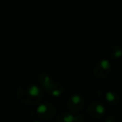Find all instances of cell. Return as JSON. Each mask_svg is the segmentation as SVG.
<instances>
[{"instance_id": "obj_1", "label": "cell", "mask_w": 122, "mask_h": 122, "mask_svg": "<svg viewBox=\"0 0 122 122\" xmlns=\"http://www.w3.org/2000/svg\"><path fill=\"white\" fill-rule=\"evenodd\" d=\"M16 97L20 102L27 106H37L41 103L44 93L38 85L31 82H24L18 86Z\"/></svg>"}, {"instance_id": "obj_2", "label": "cell", "mask_w": 122, "mask_h": 122, "mask_svg": "<svg viewBox=\"0 0 122 122\" xmlns=\"http://www.w3.org/2000/svg\"><path fill=\"white\" fill-rule=\"evenodd\" d=\"M39 81L46 93L51 97H59L64 93L65 86L61 82L54 81L49 74L41 72L39 75Z\"/></svg>"}, {"instance_id": "obj_3", "label": "cell", "mask_w": 122, "mask_h": 122, "mask_svg": "<svg viewBox=\"0 0 122 122\" xmlns=\"http://www.w3.org/2000/svg\"><path fill=\"white\" fill-rule=\"evenodd\" d=\"M112 65L108 59H100L97 61L93 69V75L97 80H105L111 73Z\"/></svg>"}, {"instance_id": "obj_4", "label": "cell", "mask_w": 122, "mask_h": 122, "mask_svg": "<svg viewBox=\"0 0 122 122\" xmlns=\"http://www.w3.org/2000/svg\"><path fill=\"white\" fill-rule=\"evenodd\" d=\"M57 110L54 104L50 102L40 103L36 109V115L41 121H50L56 116Z\"/></svg>"}, {"instance_id": "obj_5", "label": "cell", "mask_w": 122, "mask_h": 122, "mask_svg": "<svg viewBox=\"0 0 122 122\" xmlns=\"http://www.w3.org/2000/svg\"><path fill=\"white\" fill-rule=\"evenodd\" d=\"M87 114L93 120H100L105 116L106 110L105 106L98 101H93L87 106Z\"/></svg>"}, {"instance_id": "obj_6", "label": "cell", "mask_w": 122, "mask_h": 122, "mask_svg": "<svg viewBox=\"0 0 122 122\" xmlns=\"http://www.w3.org/2000/svg\"><path fill=\"white\" fill-rule=\"evenodd\" d=\"M85 97L80 94H73L67 101V107L72 113H78L85 107Z\"/></svg>"}, {"instance_id": "obj_7", "label": "cell", "mask_w": 122, "mask_h": 122, "mask_svg": "<svg viewBox=\"0 0 122 122\" xmlns=\"http://www.w3.org/2000/svg\"><path fill=\"white\" fill-rule=\"evenodd\" d=\"M104 97L106 103L111 107H116L121 103V97H120L119 94L114 91L106 92L104 95Z\"/></svg>"}, {"instance_id": "obj_8", "label": "cell", "mask_w": 122, "mask_h": 122, "mask_svg": "<svg viewBox=\"0 0 122 122\" xmlns=\"http://www.w3.org/2000/svg\"><path fill=\"white\" fill-rule=\"evenodd\" d=\"M107 56L110 59H120L122 56V47L120 44H112L107 49Z\"/></svg>"}, {"instance_id": "obj_9", "label": "cell", "mask_w": 122, "mask_h": 122, "mask_svg": "<svg viewBox=\"0 0 122 122\" xmlns=\"http://www.w3.org/2000/svg\"><path fill=\"white\" fill-rule=\"evenodd\" d=\"M75 116L70 112H62L57 115L55 122H75Z\"/></svg>"}, {"instance_id": "obj_10", "label": "cell", "mask_w": 122, "mask_h": 122, "mask_svg": "<svg viewBox=\"0 0 122 122\" xmlns=\"http://www.w3.org/2000/svg\"><path fill=\"white\" fill-rule=\"evenodd\" d=\"M75 122H86L87 118L84 114H77L75 116Z\"/></svg>"}, {"instance_id": "obj_11", "label": "cell", "mask_w": 122, "mask_h": 122, "mask_svg": "<svg viewBox=\"0 0 122 122\" xmlns=\"http://www.w3.org/2000/svg\"><path fill=\"white\" fill-rule=\"evenodd\" d=\"M105 122H119V120H118V118L116 116L110 115V116H108L105 119Z\"/></svg>"}, {"instance_id": "obj_12", "label": "cell", "mask_w": 122, "mask_h": 122, "mask_svg": "<svg viewBox=\"0 0 122 122\" xmlns=\"http://www.w3.org/2000/svg\"><path fill=\"white\" fill-rule=\"evenodd\" d=\"M33 122H41V121H34Z\"/></svg>"}, {"instance_id": "obj_13", "label": "cell", "mask_w": 122, "mask_h": 122, "mask_svg": "<svg viewBox=\"0 0 122 122\" xmlns=\"http://www.w3.org/2000/svg\"><path fill=\"white\" fill-rule=\"evenodd\" d=\"M121 37H122V30H121Z\"/></svg>"}]
</instances>
